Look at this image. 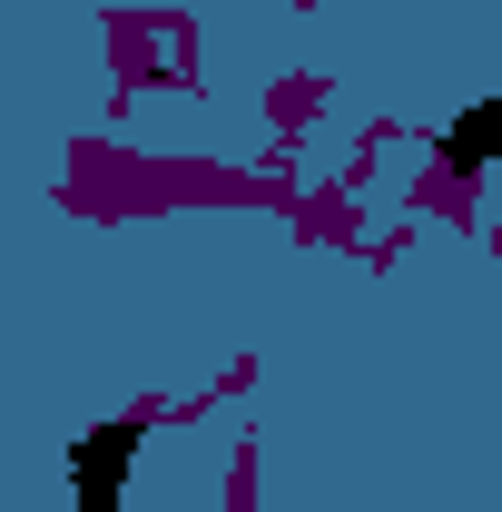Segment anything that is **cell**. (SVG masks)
<instances>
[{
  "label": "cell",
  "instance_id": "1",
  "mask_svg": "<svg viewBox=\"0 0 502 512\" xmlns=\"http://www.w3.org/2000/svg\"><path fill=\"white\" fill-rule=\"evenodd\" d=\"M138 444H148V414H109V424H89L69 444V493H79V512H119Z\"/></svg>",
  "mask_w": 502,
  "mask_h": 512
},
{
  "label": "cell",
  "instance_id": "2",
  "mask_svg": "<svg viewBox=\"0 0 502 512\" xmlns=\"http://www.w3.org/2000/svg\"><path fill=\"white\" fill-rule=\"evenodd\" d=\"M493 158H502V99H483V109H463V119L443 128V168L473 178V168H493Z\"/></svg>",
  "mask_w": 502,
  "mask_h": 512
}]
</instances>
